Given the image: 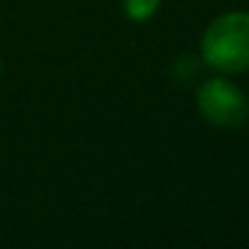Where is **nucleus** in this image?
I'll return each mask as SVG.
<instances>
[{"instance_id": "f257e3e1", "label": "nucleus", "mask_w": 249, "mask_h": 249, "mask_svg": "<svg viewBox=\"0 0 249 249\" xmlns=\"http://www.w3.org/2000/svg\"><path fill=\"white\" fill-rule=\"evenodd\" d=\"M201 56L225 75L249 70V11L220 14L201 38Z\"/></svg>"}, {"instance_id": "f03ea898", "label": "nucleus", "mask_w": 249, "mask_h": 249, "mask_svg": "<svg viewBox=\"0 0 249 249\" xmlns=\"http://www.w3.org/2000/svg\"><path fill=\"white\" fill-rule=\"evenodd\" d=\"M198 113L220 129H238L249 118V99L228 78H209L196 91Z\"/></svg>"}, {"instance_id": "7ed1b4c3", "label": "nucleus", "mask_w": 249, "mask_h": 249, "mask_svg": "<svg viewBox=\"0 0 249 249\" xmlns=\"http://www.w3.org/2000/svg\"><path fill=\"white\" fill-rule=\"evenodd\" d=\"M121 6L131 22H147V19L156 17L161 0H121Z\"/></svg>"}]
</instances>
